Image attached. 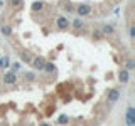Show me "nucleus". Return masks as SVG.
I'll return each instance as SVG.
<instances>
[{
    "instance_id": "obj_18",
    "label": "nucleus",
    "mask_w": 135,
    "mask_h": 126,
    "mask_svg": "<svg viewBox=\"0 0 135 126\" xmlns=\"http://www.w3.org/2000/svg\"><path fill=\"white\" fill-rule=\"evenodd\" d=\"M8 64H10V59H8V57H2V66L8 67Z\"/></svg>"
},
{
    "instance_id": "obj_2",
    "label": "nucleus",
    "mask_w": 135,
    "mask_h": 126,
    "mask_svg": "<svg viewBox=\"0 0 135 126\" xmlns=\"http://www.w3.org/2000/svg\"><path fill=\"white\" fill-rule=\"evenodd\" d=\"M91 10H93V7L90 5V3H79V5L74 8V12L78 14V17H86V15H90Z\"/></svg>"
},
{
    "instance_id": "obj_1",
    "label": "nucleus",
    "mask_w": 135,
    "mask_h": 126,
    "mask_svg": "<svg viewBox=\"0 0 135 126\" xmlns=\"http://www.w3.org/2000/svg\"><path fill=\"white\" fill-rule=\"evenodd\" d=\"M69 27H71V22H69V19H68L66 15H59L57 19H56V29H57V30L64 32Z\"/></svg>"
},
{
    "instance_id": "obj_17",
    "label": "nucleus",
    "mask_w": 135,
    "mask_h": 126,
    "mask_svg": "<svg viewBox=\"0 0 135 126\" xmlns=\"http://www.w3.org/2000/svg\"><path fill=\"white\" fill-rule=\"evenodd\" d=\"M128 34H130V39H135V25H133V24H130V27H128Z\"/></svg>"
},
{
    "instance_id": "obj_19",
    "label": "nucleus",
    "mask_w": 135,
    "mask_h": 126,
    "mask_svg": "<svg viewBox=\"0 0 135 126\" xmlns=\"http://www.w3.org/2000/svg\"><path fill=\"white\" fill-rule=\"evenodd\" d=\"M19 69H20V64H19V62H14V64H12V71H14V72H17Z\"/></svg>"
},
{
    "instance_id": "obj_20",
    "label": "nucleus",
    "mask_w": 135,
    "mask_h": 126,
    "mask_svg": "<svg viewBox=\"0 0 135 126\" xmlns=\"http://www.w3.org/2000/svg\"><path fill=\"white\" fill-rule=\"evenodd\" d=\"M133 66H135V62L132 61V59H130V61L127 62V69H128V71H130V69H133Z\"/></svg>"
},
{
    "instance_id": "obj_21",
    "label": "nucleus",
    "mask_w": 135,
    "mask_h": 126,
    "mask_svg": "<svg viewBox=\"0 0 135 126\" xmlns=\"http://www.w3.org/2000/svg\"><path fill=\"white\" fill-rule=\"evenodd\" d=\"M0 69H3V66H2V57H0Z\"/></svg>"
},
{
    "instance_id": "obj_15",
    "label": "nucleus",
    "mask_w": 135,
    "mask_h": 126,
    "mask_svg": "<svg viewBox=\"0 0 135 126\" xmlns=\"http://www.w3.org/2000/svg\"><path fill=\"white\" fill-rule=\"evenodd\" d=\"M10 3H12V7L20 8V7H22V3H24V0H10Z\"/></svg>"
},
{
    "instance_id": "obj_13",
    "label": "nucleus",
    "mask_w": 135,
    "mask_h": 126,
    "mask_svg": "<svg viewBox=\"0 0 135 126\" xmlns=\"http://www.w3.org/2000/svg\"><path fill=\"white\" fill-rule=\"evenodd\" d=\"M57 123H61V124L69 123V116H68V114H61V116L57 118Z\"/></svg>"
},
{
    "instance_id": "obj_4",
    "label": "nucleus",
    "mask_w": 135,
    "mask_h": 126,
    "mask_svg": "<svg viewBox=\"0 0 135 126\" xmlns=\"http://www.w3.org/2000/svg\"><path fill=\"white\" fill-rule=\"evenodd\" d=\"M46 57H42V56H37V57H34V61H31V64L34 67V71H42L44 69V66H46Z\"/></svg>"
},
{
    "instance_id": "obj_11",
    "label": "nucleus",
    "mask_w": 135,
    "mask_h": 126,
    "mask_svg": "<svg viewBox=\"0 0 135 126\" xmlns=\"http://www.w3.org/2000/svg\"><path fill=\"white\" fill-rule=\"evenodd\" d=\"M71 25H73V29H74V30H79V29L83 27V20H81V17H76V19L73 20V24H71Z\"/></svg>"
},
{
    "instance_id": "obj_12",
    "label": "nucleus",
    "mask_w": 135,
    "mask_h": 126,
    "mask_svg": "<svg viewBox=\"0 0 135 126\" xmlns=\"http://www.w3.org/2000/svg\"><path fill=\"white\" fill-rule=\"evenodd\" d=\"M0 30H2V34H3L5 37H10V35H12V27H10V25H3Z\"/></svg>"
},
{
    "instance_id": "obj_16",
    "label": "nucleus",
    "mask_w": 135,
    "mask_h": 126,
    "mask_svg": "<svg viewBox=\"0 0 135 126\" xmlns=\"http://www.w3.org/2000/svg\"><path fill=\"white\" fill-rule=\"evenodd\" d=\"M24 79H25V81H34V79H36V74H34V72H25Z\"/></svg>"
},
{
    "instance_id": "obj_6",
    "label": "nucleus",
    "mask_w": 135,
    "mask_h": 126,
    "mask_svg": "<svg viewBox=\"0 0 135 126\" xmlns=\"http://www.w3.org/2000/svg\"><path fill=\"white\" fill-rule=\"evenodd\" d=\"M127 124L135 126V108H127Z\"/></svg>"
},
{
    "instance_id": "obj_14",
    "label": "nucleus",
    "mask_w": 135,
    "mask_h": 126,
    "mask_svg": "<svg viewBox=\"0 0 135 126\" xmlns=\"http://www.w3.org/2000/svg\"><path fill=\"white\" fill-rule=\"evenodd\" d=\"M20 61H22V62H27V64H29L32 59H31V56H29L27 52H22V54H20Z\"/></svg>"
},
{
    "instance_id": "obj_7",
    "label": "nucleus",
    "mask_w": 135,
    "mask_h": 126,
    "mask_svg": "<svg viewBox=\"0 0 135 126\" xmlns=\"http://www.w3.org/2000/svg\"><path fill=\"white\" fill-rule=\"evenodd\" d=\"M107 98H108L110 103H117L118 98H120V91H118V89H110L107 92Z\"/></svg>"
},
{
    "instance_id": "obj_3",
    "label": "nucleus",
    "mask_w": 135,
    "mask_h": 126,
    "mask_svg": "<svg viewBox=\"0 0 135 126\" xmlns=\"http://www.w3.org/2000/svg\"><path fill=\"white\" fill-rule=\"evenodd\" d=\"M3 84L5 86H14V84H17V72H14V71L5 72V76H3Z\"/></svg>"
},
{
    "instance_id": "obj_10",
    "label": "nucleus",
    "mask_w": 135,
    "mask_h": 126,
    "mask_svg": "<svg viewBox=\"0 0 135 126\" xmlns=\"http://www.w3.org/2000/svg\"><path fill=\"white\" fill-rule=\"evenodd\" d=\"M44 7H46L44 2H34L31 8H32V12H42V10H44Z\"/></svg>"
},
{
    "instance_id": "obj_9",
    "label": "nucleus",
    "mask_w": 135,
    "mask_h": 126,
    "mask_svg": "<svg viewBox=\"0 0 135 126\" xmlns=\"http://www.w3.org/2000/svg\"><path fill=\"white\" fill-rule=\"evenodd\" d=\"M42 71H46L47 74H56L57 67H56V64H52V62H46V66H44V69H42Z\"/></svg>"
},
{
    "instance_id": "obj_8",
    "label": "nucleus",
    "mask_w": 135,
    "mask_h": 126,
    "mask_svg": "<svg viewBox=\"0 0 135 126\" xmlns=\"http://www.w3.org/2000/svg\"><path fill=\"white\" fill-rule=\"evenodd\" d=\"M113 34H115V27H113L112 24H105L103 27H101V35H108V37H112Z\"/></svg>"
},
{
    "instance_id": "obj_5",
    "label": "nucleus",
    "mask_w": 135,
    "mask_h": 126,
    "mask_svg": "<svg viewBox=\"0 0 135 126\" xmlns=\"http://www.w3.org/2000/svg\"><path fill=\"white\" fill-rule=\"evenodd\" d=\"M118 81H120V84H128V81H130V71L127 69V67H122V69L118 71Z\"/></svg>"
}]
</instances>
